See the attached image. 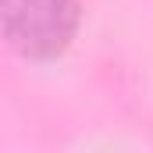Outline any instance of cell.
Here are the masks:
<instances>
[{
	"mask_svg": "<svg viewBox=\"0 0 153 153\" xmlns=\"http://www.w3.org/2000/svg\"><path fill=\"white\" fill-rule=\"evenodd\" d=\"M82 29V0H0V36L25 61H57Z\"/></svg>",
	"mask_w": 153,
	"mask_h": 153,
	"instance_id": "1",
	"label": "cell"
}]
</instances>
